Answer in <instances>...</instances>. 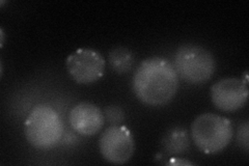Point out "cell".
I'll return each mask as SVG.
<instances>
[{"label":"cell","mask_w":249,"mask_h":166,"mask_svg":"<svg viewBox=\"0 0 249 166\" xmlns=\"http://www.w3.org/2000/svg\"><path fill=\"white\" fill-rule=\"evenodd\" d=\"M238 141L240 146L247 152L248 151V123H245L240 126L239 132H238Z\"/></svg>","instance_id":"cell-12"},{"label":"cell","mask_w":249,"mask_h":166,"mask_svg":"<svg viewBox=\"0 0 249 166\" xmlns=\"http://www.w3.org/2000/svg\"><path fill=\"white\" fill-rule=\"evenodd\" d=\"M108 61L115 73L124 74L132 69L134 64V56L128 48L118 47L109 52Z\"/></svg>","instance_id":"cell-10"},{"label":"cell","mask_w":249,"mask_h":166,"mask_svg":"<svg viewBox=\"0 0 249 166\" xmlns=\"http://www.w3.org/2000/svg\"><path fill=\"white\" fill-rule=\"evenodd\" d=\"M0 35H1V46L3 45V41H4V36H3V30L1 29V31H0Z\"/></svg>","instance_id":"cell-13"},{"label":"cell","mask_w":249,"mask_h":166,"mask_svg":"<svg viewBox=\"0 0 249 166\" xmlns=\"http://www.w3.org/2000/svg\"><path fill=\"white\" fill-rule=\"evenodd\" d=\"M175 70L178 77L190 84H202L212 78L215 59L212 53L201 46L184 45L175 55Z\"/></svg>","instance_id":"cell-4"},{"label":"cell","mask_w":249,"mask_h":166,"mask_svg":"<svg viewBox=\"0 0 249 166\" xmlns=\"http://www.w3.org/2000/svg\"><path fill=\"white\" fill-rule=\"evenodd\" d=\"M189 136L185 129L173 128L169 130L162 140V146L171 155L185 153L189 148Z\"/></svg>","instance_id":"cell-9"},{"label":"cell","mask_w":249,"mask_h":166,"mask_svg":"<svg viewBox=\"0 0 249 166\" xmlns=\"http://www.w3.org/2000/svg\"><path fill=\"white\" fill-rule=\"evenodd\" d=\"M233 129L229 118L214 114L198 115L191 126V137L200 152L214 155L222 152L232 138Z\"/></svg>","instance_id":"cell-3"},{"label":"cell","mask_w":249,"mask_h":166,"mask_svg":"<svg viewBox=\"0 0 249 166\" xmlns=\"http://www.w3.org/2000/svg\"><path fill=\"white\" fill-rule=\"evenodd\" d=\"M69 121L75 132L83 136H93L103 128L105 115L95 104L82 102L72 108Z\"/></svg>","instance_id":"cell-8"},{"label":"cell","mask_w":249,"mask_h":166,"mask_svg":"<svg viewBox=\"0 0 249 166\" xmlns=\"http://www.w3.org/2000/svg\"><path fill=\"white\" fill-rule=\"evenodd\" d=\"M24 132L31 147L49 149L61 140L64 124L55 109L49 105L38 104L29 112L24 124Z\"/></svg>","instance_id":"cell-2"},{"label":"cell","mask_w":249,"mask_h":166,"mask_svg":"<svg viewBox=\"0 0 249 166\" xmlns=\"http://www.w3.org/2000/svg\"><path fill=\"white\" fill-rule=\"evenodd\" d=\"M99 148L103 158L112 164L127 163L135 151V142L131 131L121 125L108 127L99 139Z\"/></svg>","instance_id":"cell-5"},{"label":"cell","mask_w":249,"mask_h":166,"mask_svg":"<svg viewBox=\"0 0 249 166\" xmlns=\"http://www.w3.org/2000/svg\"><path fill=\"white\" fill-rule=\"evenodd\" d=\"M178 89V76L174 65L162 57L144 59L133 77V91L143 104L158 107L173 100Z\"/></svg>","instance_id":"cell-1"},{"label":"cell","mask_w":249,"mask_h":166,"mask_svg":"<svg viewBox=\"0 0 249 166\" xmlns=\"http://www.w3.org/2000/svg\"><path fill=\"white\" fill-rule=\"evenodd\" d=\"M104 115L108 123L113 125H121L124 120V112L119 106H109L105 108Z\"/></svg>","instance_id":"cell-11"},{"label":"cell","mask_w":249,"mask_h":166,"mask_svg":"<svg viewBox=\"0 0 249 166\" xmlns=\"http://www.w3.org/2000/svg\"><path fill=\"white\" fill-rule=\"evenodd\" d=\"M67 70L78 84H91L100 80L105 72L106 61L98 51L89 48H79L70 54Z\"/></svg>","instance_id":"cell-6"},{"label":"cell","mask_w":249,"mask_h":166,"mask_svg":"<svg viewBox=\"0 0 249 166\" xmlns=\"http://www.w3.org/2000/svg\"><path fill=\"white\" fill-rule=\"evenodd\" d=\"M247 81L238 78H225L211 88L213 104L225 112H233L243 108L248 99Z\"/></svg>","instance_id":"cell-7"}]
</instances>
